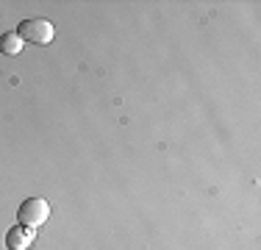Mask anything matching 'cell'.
I'll use <instances>...</instances> for the list:
<instances>
[{
  "mask_svg": "<svg viewBox=\"0 0 261 250\" xmlns=\"http://www.w3.org/2000/svg\"><path fill=\"white\" fill-rule=\"evenodd\" d=\"M20 39L22 42H31V45H50L56 31H53V22L45 20V17H31V20H22L20 22Z\"/></svg>",
  "mask_w": 261,
  "mask_h": 250,
  "instance_id": "1",
  "label": "cell"
},
{
  "mask_svg": "<svg viewBox=\"0 0 261 250\" xmlns=\"http://www.w3.org/2000/svg\"><path fill=\"white\" fill-rule=\"evenodd\" d=\"M0 50H3L6 56L22 53V39H20V34H17V31H9V34H3V36H0Z\"/></svg>",
  "mask_w": 261,
  "mask_h": 250,
  "instance_id": "4",
  "label": "cell"
},
{
  "mask_svg": "<svg viewBox=\"0 0 261 250\" xmlns=\"http://www.w3.org/2000/svg\"><path fill=\"white\" fill-rule=\"evenodd\" d=\"M47 217H50V203H47L45 197H28V200H22V206H20V225L36 231L39 225L47 222Z\"/></svg>",
  "mask_w": 261,
  "mask_h": 250,
  "instance_id": "2",
  "label": "cell"
},
{
  "mask_svg": "<svg viewBox=\"0 0 261 250\" xmlns=\"http://www.w3.org/2000/svg\"><path fill=\"white\" fill-rule=\"evenodd\" d=\"M36 239V231L25 228V225H17V228H9L6 234V247L9 250H28Z\"/></svg>",
  "mask_w": 261,
  "mask_h": 250,
  "instance_id": "3",
  "label": "cell"
}]
</instances>
